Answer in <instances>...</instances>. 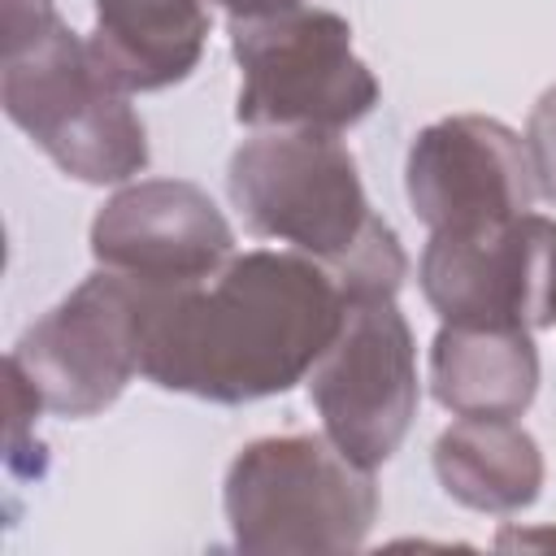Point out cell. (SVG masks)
I'll list each match as a JSON object with an SVG mask.
<instances>
[{
    "label": "cell",
    "mask_w": 556,
    "mask_h": 556,
    "mask_svg": "<svg viewBox=\"0 0 556 556\" xmlns=\"http://www.w3.org/2000/svg\"><path fill=\"white\" fill-rule=\"evenodd\" d=\"M521 143H526V156H530V174H534L539 200L556 204V83L534 100Z\"/></svg>",
    "instance_id": "14"
},
{
    "label": "cell",
    "mask_w": 556,
    "mask_h": 556,
    "mask_svg": "<svg viewBox=\"0 0 556 556\" xmlns=\"http://www.w3.org/2000/svg\"><path fill=\"white\" fill-rule=\"evenodd\" d=\"M56 0H0V43L17 48L56 26Z\"/></svg>",
    "instance_id": "15"
},
{
    "label": "cell",
    "mask_w": 556,
    "mask_h": 556,
    "mask_svg": "<svg viewBox=\"0 0 556 556\" xmlns=\"http://www.w3.org/2000/svg\"><path fill=\"white\" fill-rule=\"evenodd\" d=\"M217 4H226V9L235 13V9H252V4H265V0H217Z\"/></svg>",
    "instance_id": "17"
},
{
    "label": "cell",
    "mask_w": 556,
    "mask_h": 556,
    "mask_svg": "<svg viewBox=\"0 0 556 556\" xmlns=\"http://www.w3.org/2000/svg\"><path fill=\"white\" fill-rule=\"evenodd\" d=\"M404 195L430 235L495 226L539 200L521 135L482 113L439 117L413 135Z\"/></svg>",
    "instance_id": "9"
},
{
    "label": "cell",
    "mask_w": 556,
    "mask_h": 556,
    "mask_svg": "<svg viewBox=\"0 0 556 556\" xmlns=\"http://www.w3.org/2000/svg\"><path fill=\"white\" fill-rule=\"evenodd\" d=\"M226 195L261 239L321 261L348 300L395 295L408 278L400 235L374 213L356 156L330 130H261L226 165Z\"/></svg>",
    "instance_id": "2"
},
{
    "label": "cell",
    "mask_w": 556,
    "mask_h": 556,
    "mask_svg": "<svg viewBox=\"0 0 556 556\" xmlns=\"http://www.w3.org/2000/svg\"><path fill=\"white\" fill-rule=\"evenodd\" d=\"M500 547H530V543H556V530H500Z\"/></svg>",
    "instance_id": "16"
},
{
    "label": "cell",
    "mask_w": 556,
    "mask_h": 556,
    "mask_svg": "<svg viewBox=\"0 0 556 556\" xmlns=\"http://www.w3.org/2000/svg\"><path fill=\"white\" fill-rule=\"evenodd\" d=\"M430 391L452 417H521L539 395L530 330L443 321L430 343Z\"/></svg>",
    "instance_id": "12"
},
{
    "label": "cell",
    "mask_w": 556,
    "mask_h": 556,
    "mask_svg": "<svg viewBox=\"0 0 556 556\" xmlns=\"http://www.w3.org/2000/svg\"><path fill=\"white\" fill-rule=\"evenodd\" d=\"M0 104L61 174L87 187L126 182L148 169V130L130 96L104 78L87 39L65 22L4 48Z\"/></svg>",
    "instance_id": "4"
},
{
    "label": "cell",
    "mask_w": 556,
    "mask_h": 556,
    "mask_svg": "<svg viewBox=\"0 0 556 556\" xmlns=\"http://www.w3.org/2000/svg\"><path fill=\"white\" fill-rule=\"evenodd\" d=\"M222 508L239 552H356L378 521V486L326 434H269L230 460Z\"/></svg>",
    "instance_id": "5"
},
{
    "label": "cell",
    "mask_w": 556,
    "mask_h": 556,
    "mask_svg": "<svg viewBox=\"0 0 556 556\" xmlns=\"http://www.w3.org/2000/svg\"><path fill=\"white\" fill-rule=\"evenodd\" d=\"M148 287L96 269L22 330L9 365L56 417H96L143 374Z\"/></svg>",
    "instance_id": "6"
},
{
    "label": "cell",
    "mask_w": 556,
    "mask_h": 556,
    "mask_svg": "<svg viewBox=\"0 0 556 556\" xmlns=\"http://www.w3.org/2000/svg\"><path fill=\"white\" fill-rule=\"evenodd\" d=\"M208 43L204 0H96L91 61L126 96L165 91L200 65Z\"/></svg>",
    "instance_id": "11"
},
{
    "label": "cell",
    "mask_w": 556,
    "mask_h": 556,
    "mask_svg": "<svg viewBox=\"0 0 556 556\" xmlns=\"http://www.w3.org/2000/svg\"><path fill=\"white\" fill-rule=\"evenodd\" d=\"M348 313L339 278L278 248L235 252L213 278L152 291L143 378L208 404H252L313 374Z\"/></svg>",
    "instance_id": "1"
},
{
    "label": "cell",
    "mask_w": 556,
    "mask_h": 556,
    "mask_svg": "<svg viewBox=\"0 0 556 556\" xmlns=\"http://www.w3.org/2000/svg\"><path fill=\"white\" fill-rule=\"evenodd\" d=\"M321 434L356 465H387L417 417V343L395 295L348 300L334 343L308 374Z\"/></svg>",
    "instance_id": "7"
},
{
    "label": "cell",
    "mask_w": 556,
    "mask_h": 556,
    "mask_svg": "<svg viewBox=\"0 0 556 556\" xmlns=\"http://www.w3.org/2000/svg\"><path fill=\"white\" fill-rule=\"evenodd\" d=\"M91 256L139 287L174 291L213 278L235 256V230L204 187L139 178L113 191L91 217Z\"/></svg>",
    "instance_id": "10"
},
{
    "label": "cell",
    "mask_w": 556,
    "mask_h": 556,
    "mask_svg": "<svg viewBox=\"0 0 556 556\" xmlns=\"http://www.w3.org/2000/svg\"><path fill=\"white\" fill-rule=\"evenodd\" d=\"M434 478L456 504L508 517L539 500L547 465L513 417H460L434 439Z\"/></svg>",
    "instance_id": "13"
},
{
    "label": "cell",
    "mask_w": 556,
    "mask_h": 556,
    "mask_svg": "<svg viewBox=\"0 0 556 556\" xmlns=\"http://www.w3.org/2000/svg\"><path fill=\"white\" fill-rule=\"evenodd\" d=\"M239 65L235 117L252 130H348L378 104V78L352 48V26L308 0H265L230 13Z\"/></svg>",
    "instance_id": "3"
},
{
    "label": "cell",
    "mask_w": 556,
    "mask_h": 556,
    "mask_svg": "<svg viewBox=\"0 0 556 556\" xmlns=\"http://www.w3.org/2000/svg\"><path fill=\"white\" fill-rule=\"evenodd\" d=\"M421 295L456 326H556V217L517 213L478 230H434L421 265Z\"/></svg>",
    "instance_id": "8"
}]
</instances>
